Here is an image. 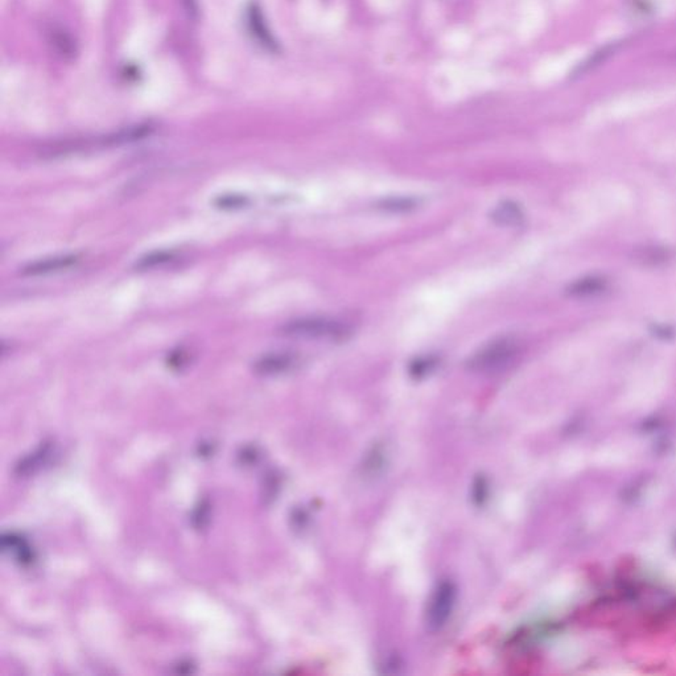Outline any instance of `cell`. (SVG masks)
<instances>
[{
    "label": "cell",
    "mask_w": 676,
    "mask_h": 676,
    "mask_svg": "<svg viewBox=\"0 0 676 676\" xmlns=\"http://www.w3.org/2000/svg\"><path fill=\"white\" fill-rule=\"evenodd\" d=\"M249 202H250L249 197L241 196V194H225V196H219L216 199L217 207L224 209L242 208L249 205Z\"/></svg>",
    "instance_id": "30bf717a"
},
{
    "label": "cell",
    "mask_w": 676,
    "mask_h": 676,
    "mask_svg": "<svg viewBox=\"0 0 676 676\" xmlns=\"http://www.w3.org/2000/svg\"><path fill=\"white\" fill-rule=\"evenodd\" d=\"M519 350L518 343L511 337H501L482 346L469 358L468 369L474 373L493 374L506 369L514 361Z\"/></svg>",
    "instance_id": "6da1fadb"
},
{
    "label": "cell",
    "mask_w": 676,
    "mask_h": 676,
    "mask_svg": "<svg viewBox=\"0 0 676 676\" xmlns=\"http://www.w3.org/2000/svg\"><path fill=\"white\" fill-rule=\"evenodd\" d=\"M415 205V199L400 197V199H388V201L383 202L382 207L385 209H390V210H395V212H397V210H408V209L414 208Z\"/></svg>",
    "instance_id": "4fadbf2b"
},
{
    "label": "cell",
    "mask_w": 676,
    "mask_h": 676,
    "mask_svg": "<svg viewBox=\"0 0 676 676\" xmlns=\"http://www.w3.org/2000/svg\"><path fill=\"white\" fill-rule=\"evenodd\" d=\"M609 288V280L601 275H588L571 283L567 293L571 298H595L605 293Z\"/></svg>",
    "instance_id": "5b68a950"
},
{
    "label": "cell",
    "mask_w": 676,
    "mask_h": 676,
    "mask_svg": "<svg viewBox=\"0 0 676 676\" xmlns=\"http://www.w3.org/2000/svg\"><path fill=\"white\" fill-rule=\"evenodd\" d=\"M281 333L298 338H337L346 334V326L336 320L306 317L287 323L281 328Z\"/></svg>",
    "instance_id": "3957f363"
},
{
    "label": "cell",
    "mask_w": 676,
    "mask_h": 676,
    "mask_svg": "<svg viewBox=\"0 0 676 676\" xmlns=\"http://www.w3.org/2000/svg\"><path fill=\"white\" fill-rule=\"evenodd\" d=\"M523 213L518 205L514 202H502L499 207H496L493 212V219L496 224L505 226H515L521 224L522 221Z\"/></svg>",
    "instance_id": "52a82bcc"
},
{
    "label": "cell",
    "mask_w": 676,
    "mask_h": 676,
    "mask_svg": "<svg viewBox=\"0 0 676 676\" xmlns=\"http://www.w3.org/2000/svg\"><path fill=\"white\" fill-rule=\"evenodd\" d=\"M49 449L48 448H43L40 451L32 454V457H28L24 460L23 464L19 465V469H20V473H29V472H33L37 467H40L43 462H44V459H46L49 454Z\"/></svg>",
    "instance_id": "8fae6325"
},
{
    "label": "cell",
    "mask_w": 676,
    "mask_h": 676,
    "mask_svg": "<svg viewBox=\"0 0 676 676\" xmlns=\"http://www.w3.org/2000/svg\"><path fill=\"white\" fill-rule=\"evenodd\" d=\"M457 588L451 580H442L433 589L425 610V623L428 630L436 633L442 630L451 618L456 606Z\"/></svg>",
    "instance_id": "7a4b0ae2"
},
{
    "label": "cell",
    "mask_w": 676,
    "mask_h": 676,
    "mask_svg": "<svg viewBox=\"0 0 676 676\" xmlns=\"http://www.w3.org/2000/svg\"><path fill=\"white\" fill-rule=\"evenodd\" d=\"M652 333L662 340H670L671 337L675 336V331L668 325H654Z\"/></svg>",
    "instance_id": "5bb4252c"
},
{
    "label": "cell",
    "mask_w": 676,
    "mask_h": 676,
    "mask_svg": "<svg viewBox=\"0 0 676 676\" xmlns=\"http://www.w3.org/2000/svg\"><path fill=\"white\" fill-rule=\"evenodd\" d=\"M295 357L289 353H271L255 362L254 369L261 375H275L291 369Z\"/></svg>",
    "instance_id": "8992f818"
},
{
    "label": "cell",
    "mask_w": 676,
    "mask_h": 676,
    "mask_svg": "<svg viewBox=\"0 0 676 676\" xmlns=\"http://www.w3.org/2000/svg\"><path fill=\"white\" fill-rule=\"evenodd\" d=\"M671 253L668 250H665L662 247H645L640 254V259H643L646 263H652L658 264L670 259Z\"/></svg>",
    "instance_id": "9c48e42d"
},
{
    "label": "cell",
    "mask_w": 676,
    "mask_h": 676,
    "mask_svg": "<svg viewBox=\"0 0 676 676\" xmlns=\"http://www.w3.org/2000/svg\"><path fill=\"white\" fill-rule=\"evenodd\" d=\"M78 261L77 255H58L52 258H44L40 261H32L21 269V275L24 276H38L48 275L52 272L66 270Z\"/></svg>",
    "instance_id": "277c9868"
},
{
    "label": "cell",
    "mask_w": 676,
    "mask_h": 676,
    "mask_svg": "<svg viewBox=\"0 0 676 676\" xmlns=\"http://www.w3.org/2000/svg\"><path fill=\"white\" fill-rule=\"evenodd\" d=\"M435 365H436V361L433 360L432 357L419 358V360H416L415 362L411 363V374L414 377H417V378L423 377L435 368Z\"/></svg>",
    "instance_id": "7c38bea8"
},
{
    "label": "cell",
    "mask_w": 676,
    "mask_h": 676,
    "mask_svg": "<svg viewBox=\"0 0 676 676\" xmlns=\"http://www.w3.org/2000/svg\"><path fill=\"white\" fill-rule=\"evenodd\" d=\"M173 259H175V255L171 251H156V253L148 254V255H145V256L136 261V269L150 270V269H155L157 266H162V264L173 261Z\"/></svg>",
    "instance_id": "ba28073f"
}]
</instances>
